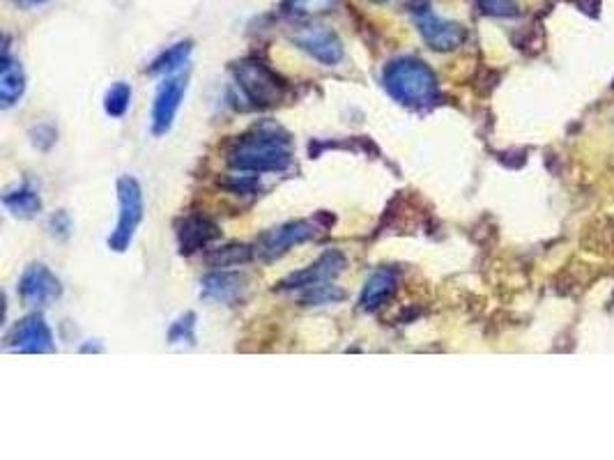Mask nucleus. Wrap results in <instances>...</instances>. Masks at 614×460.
I'll return each instance as SVG.
<instances>
[{
    "label": "nucleus",
    "instance_id": "obj_19",
    "mask_svg": "<svg viewBox=\"0 0 614 460\" xmlns=\"http://www.w3.org/2000/svg\"><path fill=\"white\" fill-rule=\"evenodd\" d=\"M253 256H256V249L247 247V244H228V247L214 249L207 256V265L217 267V270H228V267L249 263Z\"/></svg>",
    "mask_w": 614,
    "mask_h": 460
},
{
    "label": "nucleus",
    "instance_id": "obj_1",
    "mask_svg": "<svg viewBox=\"0 0 614 460\" xmlns=\"http://www.w3.org/2000/svg\"><path fill=\"white\" fill-rule=\"evenodd\" d=\"M226 164L237 173H283L293 164V141L276 122H260L235 138L226 152Z\"/></svg>",
    "mask_w": 614,
    "mask_h": 460
},
{
    "label": "nucleus",
    "instance_id": "obj_11",
    "mask_svg": "<svg viewBox=\"0 0 614 460\" xmlns=\"http://www.w3.org/2000/svg\"><path fill=\"white\" fill-rule=\"evenodd\" d=\"M345 265H348V260H345L341 251H327V253H322V256L313 265L304 267L302 272L290 274L288 279H283L279 283V288L281 290H306V288L320 286V283H329V281H334L339 274H343Z\"/></svg>",
    "mask_w": 614,
    "mask_h": 460
},
{
    "label": "nucleus",
    "instance_id": "obj_12",
    "mask_svg": "<svg viewBox=\"0 0 614 460\" xmlns=\"http://www.w3.org/2000/svg\"><path fill=\"white\" fill-rule=\"evenodd\" d=\"M175 235H178V247L182 256H194V253L203 251L221 235L219 226L201 214H189L178 221L175 226Z\"/></svg>",
    "mask_w": 614,
    "mask_h": 460
},
{
    "label": "nucleus",
    "instance_id": "obj_13",
    "mask_svg": "<svg viewBox=\"0 0 614 460\" xmlns=\"http://www.w3.org/2000/svg\"><path fill=\"white\" fill-rule=\"evenodd\" d=\"M247 295V279L237 272L217 270L210 272L201 281V297L212 304L233 306Z\"/></svg>",
    "mask_w": 614,
    "mask_h": 460
},
{
    "label": "nucleus",
    "instance_id": "obj_22",
    "mask_svg": "<svg viewBox=\"0 0 614 460\" xmlns=\"http://www.w3.org/2000/svg\"><path fill=\"white\" fill-rule=\"evenodd\" d=\"M168 343H196V313H184L168 329Z\"/></svg>",
    "mask_w": 614,
    "mask_h": 460
},
{
    "label": "nucleus",
    "instance_id": "obj_23",
    "mask_svg": "<svg viewBox=\"0 0 614 460\" xmlns=\"http://www.w3.org/2000/svg\"><path fill=\"white\" fill-rule=\"evenodd\" d=\"M479 10L488 17H516L518 7L513 0H474Z\"/></svg>",
    "mask_w": 614,
    "mask_h": 460
},
{
    "label": "nucleus",
    "instance_id": "obj_27",
    "mask_svg": "<svg viewBox=\"0 0 614 460\" xmlns=\"http://www.w3.org/2000/svg\"><path fill=\"white\" fill-rule=\"evenodd\" d=\"M368 3H375V5H385L387 0H368Z\"/></svg>",
    "mask_w": 614,
    "mask_h": 460
},
{
    "label": "nucleus",
    "instance_id": "obj_4",
    "mask_svg": "<svg viewBox=\"0 0 614 460\" xmlns=\"http://www.w3.org/2000/svg\"><path fill=\"white\" fill-rule=\"evenodd\" d=\"M118 224L109 235V249L115 253L129 251L134 242V235L138 226H141L145 214V201L143 189L132 175H122L118 178Z\"/></svg>",
    "mask_w": 614,
    "mask_h": 460
},
{
    "label": "nucleus",
    "instance_id": "obj_2",
    "mask_svg": "<svg viewBox=\"0 0 614 460\" xmlns=\"http://www.w3.org/2000/svg\"><path fill=\"white\" fill-rule=\"evenodd\" d=\"M382 86L387 95L405 109H426L440 97L433 69L424 60L410 56L391 60L382 74Z\"/></svg>",
    "mask_w": 614,
    "mask_h": 460
},
{
    "label": "nucleus",
    "instance_id": "obj_14",
    "mask_svg": "<svg viewBox=\"0 0 614 460\" xmlns=\"http://www.w3.org/2000/svg\"><path fill=\"white\" fill-rule=\"evenodd\" d=\"M398 290V272L396 270H378L371 279L364 283L362 295H359V309L362 311H378L385 306Z\"/></svg>",
    "mask_w": 614,
    "mask_h": 460
},
{
    "label": "nucleus",
    "instance_id": "obj_25",
    "mask_svg": "<svg viewBox=\"0 0 614 460\" xmlns=\"http://www.w3.org/2000/svg\"><path fill=\"white\" fill-rule=\"evenodd\" d=\"M12 3L21 7V10H35V7H42L49 3V0H12Z\"/></svg>",
    "mask_w": 614,
    "mask_h": 460
},
{
    "label": "nucleus",
    "instance_id": "obj_5",
    "mask_svg": "<svg viewBox=\"0 0 614 460\" xmlns=\"http://www.w3.org/2000/svg\"><path fill=\"white\" fill-rule=\"evenodd\" d=\"M322 228H329L325 224H318L313 219H297L288 221V224H281L276 228H270L267 233L260 235V240L256 242V256L263 258L265 263H272V260L286 256L290 249L299 247V244L313 240L318 237Z\"/></svg>",
    "mask_w": 614,
    "mask_h": 460
},
{
    "label": "nucleus",
    "instance_id": "obj_17",
    "mask_svg": "<svg viewBox=\"0 0 614 460\" xmlns=\"http://www.w3.org/2000/svg\"><path fill=\"white\" fill-rule=\"evenodd\" d=\"M339 5V0H283L281 12L290 19L297 21H309L316 17H325L332 14Z\"/></svg>",
    "mask_w": 614,
    "mask_h": 460
},
{
    "label": "nucleus",
    "instance_id": "obj_3",
    "mask_svg": "<svg viewBox=\"0 0 614 460\" xmlns=\"http://www.w3.org/2000/svg\"><path fill=\"white\" fill-rule=\"evenodd\" d=\"M230 72H233L237 88L242 90L247 102L258 109H270V106L281 104L288 95V83L258 58H244L230 67Z\"/></svg>",
    "mask_w": 614,
    "mask_h": 460
},
{
    "label": "nucleus",
    "instance_id": "obj_15",
    "mask_svg": "<svg viewBox=\"0 0 614 460\" xmlns=\"http://www.w3.org/2000/svg\"><path fill=\"white\" fill-rule=\"evenodd\" d=\"M26 92V74L17 58L10 56V51H3V65H0V106L12 109L19 104V99Z\"/></svg>",
    "mask_w": 614,
    "mask_h": 460
},
{
    "label": "nucleus",
    "instance_id": "obj_18",
    "mask_svg": "<svg viewBox=\"0 0 614 460\" xmlns=\"http://www.w3.org/2000/svg\"><path fill=\"white\" fill-rule=\"evenodd\" d=\"M191 51H194V44H191L189 40L168 46L166 51H161L159 56L152 60L150 74H168V76L175 74L180 67L189 63Z\"/></svg>",
    "mask_w": 614,
    "mask_h": 460
},
{
    "label": "nucleus",
    "instance_id": "obj_8",
    "mask_svg": "<svg viewBox=\"0 0 614 460\" xmlns=\"http://www.w3.org/2000/svg\"><path fill=\"white\" fill-rule=\"evenodd\" d=\"M17 293H19L23 306H30V309H42V306L53 304L60 295H63V286H60L58 276L53 274L44 263H33V265H28L26 272L21 274Z\"/></svg>",
    "mask_w": 614,
    "mask_h": 460
},
{
    "label": "nucleus",
    "instance_id": "obj_7",
    "mask_svg": "<svg viewBox=\"0 0 614 460\" xmlns=\"http://www.w3.org/2000/svg\"><path fill=\"white\" fill-rule=\"evenodd\" d=\"M290 40H293L304 53H309L313 60H318L320 65L334 67L345 58L341 37L336 35L332 28L318 26V23L299 26L295 33L290 35Z\"/></svg>",
    "mask_w": 614,
    "mask_h": 460
},
{
    "label": "nucleus",
    "instance_id": "obj_10",
    "mask_svg": "<svg viewBox=\"0 0 614 460\" xmlns=\"http://www.w3.org/2000/svg\"><path fill=\"white\" fill-rule=\"evenodd\" d=\"M417 28H419V35L424 37V42L431 46L433 51H440V53L456 51L467 40L465 26H460L458 21L437 17V14L428 12V10L417 14Z\"/></svg>",
    "mask_w": 614,
    "mask_h": 460
},
{
    "label": "nucleus",
    "instance_id": "obj_16",
    "mask_svg": "<svg viewBox=\"0 0 614 460\" xmlns=\"http://www.w3.org/2000/svg\"><path fill=\"white\" fill-rule=\"evenodd\" d=\"M3 205L7 212L17 219H35L42 212V198L33 187L23 184V187L7 191L3 196Z\"/></svg>",
    "mask_w": 614,
    "mask_h": 460
},
{
    "label": "nucleus",
    "instance_id": "obj_26",
    "mask_svg": "<svg viewBox=\"0 0 614 460\" xmlns=\"http://www.w3.org/2000/svg\"><path fill=\"white\" fill-rule=\"evenodd\" d=\"M81 352H104L102 345H95V343H86L81 345Z\"/></svg>",
    "mask_w": 614,
    "mask_h": 460
},
{
    "label": "nucleus",
    "instance_id": "obj_20",
    "mask_svg": "<svg viewBox=\"0 0 614 460\" xmlns=\"http://www.w3.org/2000/svg\"><path fill=\"white\" fill-rule=\"evenodd\" d=\"M129 106H132V86L125 81L113 83V86L106 90L104 97V111L106 115H111V118H125V113L129 111Z\"/></svg>",
    "mask_w": 614,
    "mask_h": 460
},
{
    "label": "nucleus",
    "instance_id": "obj_6",
    "mask_svg": "<svg viewBox=\"0 0 614 460\" xmlns=\"http://www.w3.org/2000/svg\"><path fill=\"white\" fill-rule=\"evenodd\" d=\"M5 348L21 352V355H49V352H56V341L42 313H30L12 327L5 339Z\"/></svg>",
    "mask_w": 614,
    "mask_h": 460
},
{
    "label": "nucleus",
    "instance_id": "obj_9",
    "mask_svg": "<svg viewBox=\"0 0 614 460\" xmlns=\"http://www.w3.org/2000/svg\"><path fill=\"white\" fill-rule=\"evenodd\" d=\"M184 92H187V79L182 74H171L161 83L152 104V134L166 136L173 129V122L178 118Z\"/></svg>",
    "mask_w": 614,
    "mask_h": 460
},
{
    "label": "nucleus",
    "instance_id": "obj_24",
    "mask_svg": "<svg viewBox=\"0 0 614 460\" xmlns=\"http://www.w3.org/2000/svg\"><path fill=\"white\" fill-rule=\"evenodd\" d=\"M51 228H53V235H60V237H67L69 230H72V224H69V217L65 212H58L56 217L51 219Z\"/></svg>",
    "mask_w": 614,
    "mask_h": 460
},
{
    "label": "nucleus",
    "instance_id": "obj_21",
    "mask_svg": "<svg viewBox=\"0 0 614 460\" xmlns=\"http://www.w3.org/2000/svg\"><path fill=\"white\" fill-rule=\"evenodd\" d=\"M345 299V293L339 286H332V281L329 283H320V286L306 288L302 295V304L306 306H320V304H336Z\"/></svg>",
    "mask_w": 614,
    "mask_h": 460
}]
</instances>
